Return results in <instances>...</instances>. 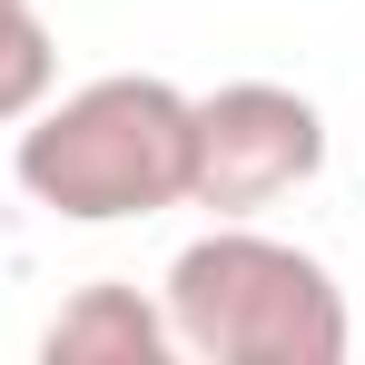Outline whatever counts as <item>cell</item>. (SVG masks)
<instances>
[{"instance_id":"obj_1","label":"cell","mask_w":365,"mask_h":365,"mask_svg":"<svg viewBox=\"0 0 365 365\" xmlns=\"http://www.w3.org/2000/svg\"><path fill=\"white\" fill-rule=\"evenodd\" d=\"M10 168L30 187V207H50L69 227H119V217L187 207V89L119 69V79L69 89V99H40L20 119Z\"/></svg>"},{"instance_id":"obj_2","label":"cell","mask_w":365,"mask_h":365,"mask_svg":"<svg viewBox=\"0 0 365 365\" xmlns=\"http://www.w3.org/2000/svg\"><path fill=\"white\" fill-rule=\"evenodd\" d=\"M168 336L197 365H336L346 356V297L336 277L287 237H257L247 217H217L207 237L168 257Z\"/></svg>"},{"instance_id":"obj_3","label":"cell","mask_w":365,"mask_h":365,"mask_svg":"<svg viewBox=\"0 0 365 365\" xmlns=\"http://www.w3.org/2000/svg\"><path fill=\"white\" fill-rule=\"evenodd\" d=\"M316 168H326V119H316L306 89L227 79V89L187 99V207L257 217V207L297 197Z\"/></svg>"},{"instance_id":"obj_4","label":"cell","mask_w":365,"mask_h":365,"mask_svg":"<svg viewBox=\"0 0 365 365\" xmlns=\"http://www.w3.org/2000/svg\"><path fill=\"white\" fill-rule=\"evenodd\" d=\"M40 356L50 365H168V306L138 297V287H79V297L40 326Z\"/></svg>"},{"instance_id":"obj_5","label":"cell","mask_w":365,"mask_h":365,"mask_svg":"<svg viewBox=\"0 0 365 365\" xmlns=\"http://www.w3.org/2000/svg\"><path fill=\"white\" fill-rule=\"evenodd\" d=\"M50 79H60V50H50V30H40V10L30 0H0V128H20L40 99H50Z\"/></svg>"}]
</instances>
